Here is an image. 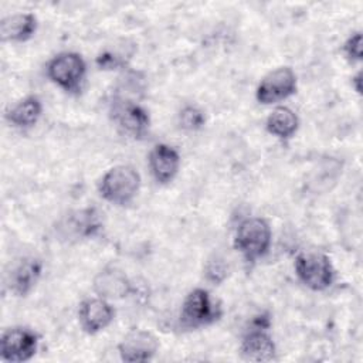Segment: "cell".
<instances>
[{
	"mask_svg": "<svg viewBox=\"0 0 363 363\" xmlns=\"http://www.w3.org/2000/svg\"><path fill=\"white\" fill-rule=\"evenodd\" d=\"M140 187V176L132 166L111 167L99 182V194L109 203L123 206L133 200Z\"/></svg>",
	"mask_w": 363,
	"mask_h": 363,
	"instance_id": "obj_1",
	"label": "cell"
},
{
	"mask_svg": "<svg viewBox=\"0 0 363 363\" xmlns=\"http://www.w3.org/2000/svg\"><path fill=\"white\" fill-rule=\"evenodd\" d=\"M271 227L261 217H250L241 221L234 237V247L247 262H255L264 257L271 245Z\"/></svg>",
	"mask_w": 363,
	"mask_h": 363,
	"instance_id": "obj_2",
	"label": "cell"
},
{
	"mask_svg": "<svg viewBox=\"0 0 363 363\" xmlns=\"http://www.w3.org/2000/svg\"><path fill=\"white\" fill-rule=\"evenodd\" d=\"M295 272L299 281L313 291L328 289L335 279L330 258L322 252H302L295 259Z\"/></svg>",
	"mask_w": 363,
	"mask_h": 363,
	"instance_id": "obj_3",
	"label": "cell"
},
{
	"mask_svg": "<svg viewBox=\"0 0 363 363\" xmlns=\"http://www.w3.org/2000/svg\"><path fill=\"white\" fill-rule=\"evenodd\" d=\"M86 65L81 54L67 51L57 54L47 65L48 78L67 92L81 89Z\"/></svg>",
	"mask_w": 363,
	"mask_h": 363,
	"instance_id": "obj_4",
	"label": "cell"
},
{
	"mask_svg": "<svg viewBox=\"0 0 363 363\" xmlns=\"http://www.w3.org/2000/svg\"><path fill=\"white\" fill-rule=\"evenodd\" d=\"M220 309L216 306L206 289L196 288L190 291L182 305L180 323L184 328L196 329L218 319Z\"/></svg>",
	"mask_w": 363,
	"mask_h": 363,
	"instance_id": "obj_5",
	"label": "cell"
},
{
	"mask_svg": "<svg viewBox=\"0 0 363 363\" xmlns=\"http://www.w3.org/2000/svg\"><path fill=\"white\" fill-rule=\"evenodd\" d=\"M296 91V75L291 67H279L269 71L258 84L255 96L259 104L271 105L281 102Z\"/></svg>",
	"mask_w": 363,
	"mask_h": 363,
	"instance_id": "obj_6",
	"label": "cell"
},
{
	"mask_svg": "<svg viewBox=\"0 0 363 363\" xmlns=\"http://www.w3.org/2000/svg\"><path fill=\"white\" fill-rule=\"evenodd\" d=\"M38 346V336L27 328H13L3 333L0 340L1 359L11 363L30 360Z\"/></svg>",
	"mask_w": 363,
	"mask_h": 363,
	"instance_id": "obj_7",
	"label": "cell"
},
{
	"mask_svg": "<svg viewBox=\"0 0 363 363\" xmlns=\"http://www.w3.org/2000/svg\"><path fill=\"white\" fill-rule=\"evenodd\" d=\"M159 342L155 335L142 329H132L118 346L123 362H146L157 352Z\"/></svg>",
	"mask_w": 363,
	"mask_h": 363,
	"instance_id": "obj_8",
	"label": "cell"
},
{
	"mask_svg": "<svg viewBox=\"0 0 363 363\" xmlns=\"http://www.w3.org/2000/svg\"><path fill=\"white\" fill-rule=\"evenodd\" d=\"M113 119L118 125L135 138H142L149 129V115L147 112L133 101L116 99L112 105Z\"/></svg>",
	"mask_w": 363,
	"mask_h": 363,
	"instance_id": "obj_9",
	"label": "cell"
},
{
	"mask_svg": "<svg viewBox=\"0 0 363 363\" xmlns=\"http://www.w3.org/2000/svg\"><path fill=\"white\" fill-rule=\"evenodd\" d=\"M115 316V309L105 298H89L81 302L78 309V319L81 328L89 333H98L105 329Z\"/></svg>",
	"mask_w": 363,
	"mask_h": 363,
	"instance_id": "obj_10",
	"label": "cell"
},
{
	"mask_svg": "<svg viewBox=\"0 0 363 363\" xmlns=\"http://www.w3.org/2000/svg\"><path fill=\"white\" fill-rule=\"evenodd\" d=\"M179 166V152L166 143H157L149 153V167L155 180L160 184L172 182L177 174Z\"/></svg>",
	"mask_w": 363,
	"mask_h": 363,
	"instance_id": "obj_11",
	"label": "cell"
},
{
	"mask_svg": "<svg viewBox=\"0 0 363 363\" xmlns=\"http://www.w3.org/2000/svg\"><path fill=\"white\" fill-rule=\"evenodd\" d=\"M43 264L37 258H23L9 274L7 285L14 295L26 296L37 284Z\"/></svg>",
	"mask_w": 363,
	"mask_h": 363,
	"instance_id": "obj_12",
	"label": "cell"
},
{
	"mask_svg": "<svg viewBox=\"0 0 363 363\" xmlns=\"http://www.w3.org/2000/svg\"><path fill=\"white\" fill-rule=\"evenodd\" d=\"M94 289L105 299H121L130 294L132 285L125 272L116 268H105L94 279Z\"/></svg>",
	"mask_w": 363,
	"mask_h": 363,
	"instance_id": "obj_13",
	"label": "cell"
},
{
	"mask_svg": "<svg viewBox=\"0 0 363 363\" xmlns=\"http://www.w3.org/2000/svg\"><path fill=\"white\" fill-rule=\"evenodd\" d=\"M241 354L248 362H269L275 356V343L265 329L252 328L241 342Z\"/></svg>",
	"mask_w": 363,
	"mask_h": 363,
	"instance_id": "obj_14",
	"label": "cell"
},
{
	"mask_svg": "<svg viewBox=\"0 0 363 363\" xmlns=\"http://www.w3.org/2000/svg\"><path fill=\"white\" fill-rule=\"evenodd\" d=\"M37 30V18L31 13H17L7 16L0 23L3 41H26Z\"/></svg>",
	"mask_w": 363,
	"mask_h": 363,
	"instance_id": "obj_15",
	"label": "cell"
},
{
	"mask_svg": "<svg viewBox=\"0 0 363 363\" xmlns=\"http://www.w3.org/2000/svg\"><path fill=\"white\" fill-rule=\"evenodd\" d=\"M265 126L271 135L279 139H289L298 130L299 119L296 113L288 106H277L268 115Z\"/></svg>",
	"mask_w": 363,
	"mask_h": 363,
	"instance_id": "obj_16",
	"label": "cell"
},
{
	"mask_svg": "<svg viewBox=\"0 0 363 363\" xmlns=\"http://www.w3.org/2000/svg\"><path fill=\"white\" fill-rule=\"evenodd\" d=\"M43 112V105L37 96H27L18 101L9 112L7 119L16 128H30L37 123Z\"/></svg>",
	"mask_w": 363,
	"mask_h": 363,
	"instance_id": "obj_17",
	"label": "cell"
},
{
	"mask_svg": "<svg viewBox=\"0 0 363 363\" xmlns=\"http://www.w3.org/2000/svg\"><path fill=\"white\" fill-rule=\"evenodd\" d=\"M71 225L74 227L75 234L79 237H91L99 230V221L98 214L95 208H85L81 211H77L75 216L71 218Z\"/></svg>",
	"mask_w": 363,
	"mask_h": 363,
	"instance_id": "obj_18",
	"label": "cell"
},
{
	"mask_svg": "<svg viewBox=\"0 0 363 363\" xmlns=\"http://www.w3.org/2000/svg\"><path fill=\"white\" fill-rule=\"evenodd\" d=\"M132 54H133V51L126 52V50L121 48L119 45H116L113 48H106L98 54L96 65L101 69L121 68V67L126 65V62L132 57Z\"/></svg>",
	"mask_w": 363,
	"mask_h": 363,
	"instance_id": "obj_19",
	"label": "cell"
},
{
	"mask_svg": "<svg viewBox=\"0 0 363 363\" xmlns=\"http://www.w3.org/2000/svg\"><path fill=\"white\" fill-rule=\"evenodd\" d=\"M179 121L182 128L187 130H197L204 125L206 118H204V113L197 106L187 105L180 111Z\"/></svg>",
	"mask_w": 363,
	"mask_h": 363,
	"instance_id": "obj_20",
	"label": "cell"
},
{
	"mask_svg": "<svg viewBox=\"0 0 363 363\" xmlns=\"http://www.w3.org/2000/svg\"><path fill=\"white\" fill-rule=\"evenodd\" d=\"M227 264L225 261L218 257V255H214L213 258H210L204 267V274H206V278L207 281H210L211 284H220L227 277Z\"/></svg>",
	"mask_w": 363,
	"mask_h": 363,
	"instance_id": "obj_21",
	"label": "cell"
},
{
	"mask_svg": "<svg viewBox=\"0 0 363 363\" xmlns=\"http://www.w3.org/2000/svg\"><path fill=\"white\" fill-rule=\"evenodd\" d=\"M343 51L350 61L362 60V34L353 33L343 44Z\"/></svg>",
	"mask_w": 363,
	"mask_h": 363,
	"instance_id": "obj_22",
	"label": "cell"
},
{
	"mask_svg": "<svg viewBox=\"0 0 363 363\" xmlns=\"http://www.w3.org/2000/svg\"><path fill=\"white\" fill-rule=\"evenodd\" d=\"M352 82H354V88L357 92H360V72L352 79Z\"/></svg>",
	"mask_w": 363,
	"mask_h": 363,
	"instance_id": "obj_23",
	"label": "cell"
}]
</instances>
